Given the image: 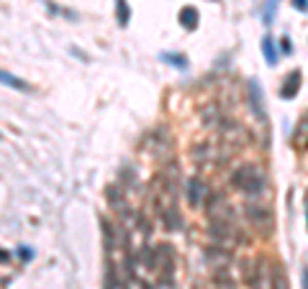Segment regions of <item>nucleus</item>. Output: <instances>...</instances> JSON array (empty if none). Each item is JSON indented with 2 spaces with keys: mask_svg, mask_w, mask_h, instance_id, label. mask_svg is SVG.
<instances>
[{
  "mask_svg": "<svg viewBox=\"0 0 308 289\" xmlns=\"http://www.w3.org/2000/svg\"><path fill=\"white\" fill-rule=\"evenodd\" d=\"M265 182H267V177H265V169L259 164H241L231 174V184L241 192H249V195L265 192Z\"/></svg>",
  "mask_w": 308,
  "mask_h": 289,
  "instance_id": "1",
  "label": "nucleus"
},
{
  "mask_svg": "<svg viewBox=\"0 0 308 289\" xmlns=\"http://www.w3.org/2000/svg\"><path fill=\"white\" fill-rule=\"evenodd\" d=\"M244 215H247V220H249L262 235H270V233H272V228H275V215H272V210H270L265 202H249V205L244 207Z\"/></svg>",
  "mask_w": 308,
  "mask_h": 289,
  "instance_id": "2",
  "label": "nucleus"
},
{
  "mask_svg": "<svg viewBox=\"0 0 308 289\" xmlns=\"http://www.w3.org/2000/svg\"><path fill=\"white\" fill-rule=\"evenodd\" d=\"M211 235L216 238V246L221 248H234L236 243H244V233L236 228V223H218V220H211Z\"/></svg>",
  "mask_w": 308,
  "mask_h": 289,
  "instance_id": "3",
  "label": "nucleus"
},
{
  "mask_svg": "<svg viewBox=\"0 0 308 289\" xmlns=\"http://www.w3.org/2000/svg\"><path fill=\"white\" fill-rule=\"evenodd\" d=\"M247 281L252 284V289H272V263L267 258H257Z\"/></svg>",
  "mask_w": 308,
  "mask_h": 289,
  "instance_id": "4",
  "label": "nucleus"
},
{
  "mask_svg": "<svg viewBox=\"0 0 308 289\" xmlns=\"http://www.w3.org/2000/svg\"><path fill=\"white\" fill-rule=\"evenodd\" d=\"M208 218L218 220V223H234V210L229 205V200L224 195H211L208 197Z\"/></svg>",
  "mask_w": 308,
  "mask_h": 289,
  "instance_id": "5",
  "label": "nucleus"
},
{
  "mask_svg": "<svg viewBox=\"0 0 308 289\" xmlns=\"http://www.w3.org/2000/svg\"><path fill=\"white\" fill-rule=\"evenodd\" d=\"M206 261L211 269H229L231 263V251L221 248V246H208L206 248Z\"/></svg>",
  "mask_w": 308,
  "mask_h": 289,
  "instance_id": "6",
  "label": "nucleus"
},
{
  "mask_svg": "<svg viewBox=\"0 0 308 289\" xmlns=\"http://www.w3.org/2000/svg\"><path fill=\"white\" fill-rule=\"evenodd\" d=\"M293 146H295L298 151H305V149H308V110L300 115V121H298V126H295Z\"/></svg>",
  "mask_w": 308,
  "mask_h": 289,
  "instance_id": "7",
  "label": "nucleus"
},
{
  "mask_svg": "<svg viewBox=\"0 0 308 289\" xmlns=\"http://www.w3.org/2000/svg\"><path fill=\"white\" fill-rule=\"evenodd\" d=\"M298 90H300V72L293 69V72L285 77L282 87H280V98H282V100H293V98L298 95Z\"/></svg>",
  "mask_w": 308,
  "mask_h": 289,
  "instance_id": "8",
  "label": "nucleus"
},
{
  "mask_svg": "<svg viewBox=\"0 0 308 289\" xmlns=\"http://www.w3.org/2000/svg\"><path fill=\"white\" fill-rule=\"evenodd\" d=\"M249 100H252V110L259 115V121H265V100H262V87L257 80H249Z\"/></svg>",
  "mask_w": 308,
  "mask_h": 289,
  "instance_id": "9",
  "label": "nucleus"
},
{
  "mask_svg": "<svg viewBox=\"0 0 308 289\" xmlns=\"http://www.w3.org/2000/svg\"><path fill=\"white\" fill-rule=\"evenodd\" d=\"M0 85H8V87L21 90V92H29V90H31L29 82H24L21 77H16V75H11V72H6V69H0Z\"/></svg>",
  "mask_w": 308,
  "mask_h": 289,
  "instance_id": "10",
  "label": "nucleus"
},
{
  "mask_svg": "<svg viewBox=\"0 0 308 289\" xmlns=\"http://www.w3.org/2000/svg\"><path fill=\"white\" fill-rule=\"evenodd\" d=\"M203 197H206V184H203L201 179H193L190 187H188V200H190V205H193V207H195V205H203Z\"/></svg>",
  "mask_w": 308,
  "mask_h": 289,
  "instance_id": "11",
  "label": "nucleus"
},
{
  "mask_svg": "<svg viewBox=\"0 0 308 289\" xmlns=\"http://www.w3.org/2000/svg\"><path fill=\"white\" fill-rule=\"evenodd\" d=\"M180 23H183V29L195 31V29H198V11H195L193 6H185V8L180 11Z\"/></svg>",
  "mask_w": 308,
  "mask_h": 289,
  "instance_id": "12",
  "label": "nucleus"
},
{
  "mask_svg": "<svg viewBox=\"0 0 308 289\" xmlns=\"http://www.w3.org/2000/svg\"><path fill=\"white\" fill-rule=\"evenodd\" d=\"M262 54H265V59H267L270 67L277 64V46H275V39H270V36L262 39Z\"/></svg>",
  "mask_w": 308,
  "mask_h": 289,
  "instance_id": "13",
  "label": "nucleus"
},
{
  "mask_svg": "<svg viewBox=\"0 0 308 289\" xmlns=\"http://www.w3.org/2000/svg\"><path fill=\"white\" fill-rule=\"evenodd\" d=\"M162 59H165L167 64L178 67V69H188V59H185L183 54H170V52H162Z\"/></svg>",
  "mask_w": 308,
  "mask_h": 289,
  "instance_id": "14",
  "label": "nucleus"
},
{
  "mask_svg": "<svg viewBox=\"0 0 308 289\" xmlns=\"http://www.w3.org/2000/svg\"><path fill=\"white\" fill-rule=\"evenodd\" d=\"M116 16H118V23H121V26L128 23L131 11H128V3H126V0H116Z\"/></svg>",
  "mask_w": 308,
  "mask_h": 289,
  "instance_id": "15",
  "label": "nucleus"
},
{
  "mask_svg": "<svg viewBox=\"0 0 308 289\" xmlns=\"http://www.w3.org/2000/svg\"><path fill=\"white\" fill-rule=\"evenodd\" d=\"M275 3H277V0H270V3H267V11H265V23H272V13H275Z\"/></svg>",
  "mask_w": 308,
  "mask_h": 289,
  "instance_id": "16",
  "label": "nucleus"
},
{
  "mask_svg": "<svg viewBox=\"0 0 308 289\" xmlns=\"http://www.w3.org/2000/svg\"><path fill=\"white\" fill-rule=\"evenodd\" d=\"M293 8L300 13H308V0H293Z\"/></svg>",
  "mask_w": 308,
  "mask_h": 289,
  "instance_id": "17",
  "label": "nucleus"
},
{
  "mask_svg": "<svg viewBox=\"0 0 308 289\" xmlns=\"http://www.w3.org/2000/svg\"><path fill=\"white\" fill-rule=\"evenodd\" d=\"M280 41H282V52H285V54H290V52H293V44H290V39H288V36H282Z\"/></svg>",
  "mask_w": 308,
  "mask_h": 289,
  "instance_id": "18",
  "label": "nucleus"
},
{
  "mask_svg": "<svg viewBox=\"0 0 308 289\" xmlns=\"http://www.w3.org/2000/svg\"><path fill=\"white\" fill-rule=\"evenodd\" d=\"M6 261H11V253H8V251H3V248H0V263H6Z\"/></svg>",
  "mask_w": 308,
  "mask_h": 289,
  "instance_id": "19",
  "label": "nucleus"
},
{
  "mask_svg": "<svg viewBox=\"0 0 308 289\" xmlns=\"http://www.w3.org/2000/svg\"><path fill=\"white\" fill-rule=\"evenodd\" d=\"M31 256H34V251H29V248H21V258H24V261H29Z\"/></svg>",
  "mask_w": 308,
  "mask_h": 289,
  "instance_id": "20",
  "label": "nucleus"
},
{
  "mask_svg": "<svg viewBox=\"0 0 308 289\" xmlns=\"http://www.w3.org/2000/svg\"><path fill=\"white\" fill-rule=\"evenodd\" d=\"M303 289H308V269L303 271Z\"/></svg>",
  "mask_w": 308,
  "mask_h": 289,
  "instance_id": "21",
  "label": "nucleus"
},
{
  "mask_svg": "<svg viewBox=\"0 0 308 289\" xmlns=\"http://www.w3.org/2000/svg\"><path fill=\"white\" fill-rule=\"evenodd\" d=\"M0 141H3V133H0Z\"/></svg>",
  "mask_w": 308,
  "mask_h": 289,
  "instance_id": "22",
  "label": "nucleus"
}]
</instances>
